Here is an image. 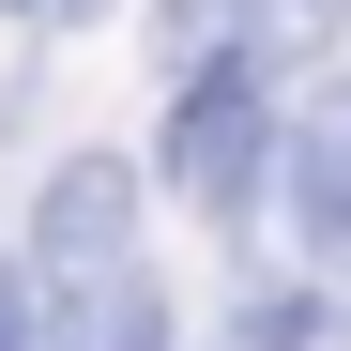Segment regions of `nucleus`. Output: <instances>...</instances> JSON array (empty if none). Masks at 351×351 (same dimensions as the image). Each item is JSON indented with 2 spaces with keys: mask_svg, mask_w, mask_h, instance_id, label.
Masks as SVG:
<instances>
[{
  "mask_svg": "<svg viewBox=\"0 0 351 351\" xmlns=\"http://www.w3.org/2000/svg\"><path fill=\"white\" fill-rule=\"evenodd\" d=\"M0 351H46V275L0 260Z\"/></svg>",
  "mask_w": 351,
  "mask_h": 351,
  "instance_id": "5",
  "label": "nucleus"
},
{
  "mask_svg": "<svg viewBox=\"0 0 351 351\" xmlns=\"http://www.w3.org/2000/svg\"><path fill=\"white\" fill-rule=\"evenodd\" d=\"M123 260H138V168L123 153H62L46 199H31V275L46 290H92V275H123Z\"/></svg>",
  "mask_w": 351,
  "mask_h": 351,
  "instance_id": "1",
  "label": "nucleus"
},
{
  "mask_svg": "<svg viewBox=\"0 0 351 351\" xmlns=\"http://www.w3.org/2000/svg\"><path fill=\"white\" fill-rule=\"evenodd\" d=\"M260 153H275V107H260V62H214L184 92V123H168V184L199 214H245L260 199Z\"/></svg>",
  "mask_w": 351,
  "mask_h": 351,
  "instance_id": "2",
  "label": "nucleus"
},
{
  "mask_svg": "<svg viewBox=\"0 0 351 351\" xmlns=\"http://www.w3.org/2000/svg\"><path fill=\"white\" fill-rule=\"evenodd\" d=\"M260 168H275L290 229H306V260H351V77H336L321 107H290V138H275Z\"/></svg>",
  "mask_w": 351,
  "mask_h": 351,
  "instance_id": "3",
  "label": "nucleus"
},
{
  "mask_svg": "<svg viewBox=\"0 0 351 351\" xmlns=\"http://www.w3.org/2000/svg\"><path fill=\"white\" fill-rule=\"evenodd\" d=\"M351 0H229V31H245V62H306V46H336Z\"/></svg>",
  "mask_w": 351,
  "mask_h": 351,
  "instance_id": "4",
  "label": "nucleus"
}]
</instances>
